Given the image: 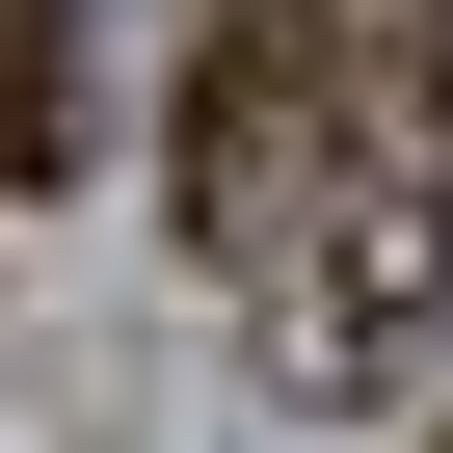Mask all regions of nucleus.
Segmentation results:
<instances>
[{"label":"nucleus","mask_w":453,"mask_h":453,"mask_svg":"<svg viewBox=\"0 0 453 453\" xmlns=\"http://www.w3.org/2000/svg\"><path fill=\"white\" fill-rule=\"evenodd\" d=\"M160 213L294 400H400L453 347V0H241L160 107Z\"/></svg>","instance_id":"obj_1"},{"label":"nucleus","mask_w":453,"mask_h":453,"mask_svg":"<svg viewBox=\"0 0 453 453\" xmlns=\"http://www.w3.org/2000/svg\"><path fill=\"white\" fill-rule=\"evenodd\" d=\"M81 160V0H0V187Z\"/></svg>","instance_id":"obj_2"}]
</instances>
